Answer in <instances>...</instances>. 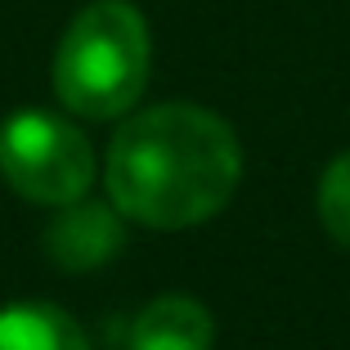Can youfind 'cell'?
<instances>
[{
    "label": "cell",
    "instance_id": "cell-1",
    "mask_svg": "<svg viewBox=\"0 0 350 350\" xmlns=\"http://www.w3.org/2000/svg\"><path fill=\"white\" fill-rule=\"evenodd\" d=\"M108 198L144 229H189L225 211L243 180V148L225 117L198 103H157L113 135Z\"/></svg>",
    "mask_w": 350,
    "mask_h": 350
},
{
    "label": "cell",
    "instance_id": "cell-2",
    "mask_svg": "<svg viewBox=\"0 0 350 350\" xmlns=\"http://www.w3.org/2000/svg\"><path fill=\"white\" fill-rule=\"evenodd\" d=\"M148 81V23L131 0H94L68 23L54 54V90L77 117L131 113Z\"/></svg>",
    "mask_w": 350,
    "mask_h": 350
},
{
    "label": "cell",
    "instance_id": "cell-3",
    "mask_svg": "<svg viewBox=\"0 0 350 350\" xmlns=\"http://www.w3.org/2000/svg\"><path fill=\"white\" fill-rule=\"evenodd\" d=\"M0 175L27 202L68 206L94 185V148L54 113H14L0 126Z\"/></svg>",
    "mask_w": 350,
    "mask_h": 350
},
{
    "label": "cell",
    "instance_id": "cell-4",
    "mask_svg": "<svg viewBox=\"0 0 350 350\" xmlns=\"http://www.w3.org/2000/svg\"><path fill=\"white\" fill-rule=\"evenodd\" d=\"M122 211L117 206H103V202H68L63 216L45 229V252L59 269H72V274H85V269L113 260L126 243V229H122Z\"/></svg>",
    "mask_w": 350,
    "mask_h": 350
},
{
    "label": "cell",
    "instance_id": "cell-5",
    "mask_svg": "<svg viewBox=\"0 0 350 350\" xmlns=\"http://www.w3.org/2000/svg\"><path fill=\"white\" fill-rule=\"evenodd\" d=\"M216 346V323L202 301L193 297H157L139 310L131 323V350H211Z\"/></svg>",
    "mask_w": 350,
    "mask_h": 350
},
{
    "label": "cell",
    "instance_id": "cell-6",
    "mask_svg": "<svg viewBox=\"0 0 350 350\" xmlns=\"http://www.w3.org/2000/svg\"><path fill=\"white\" fill-rule=\"evenodd\" d=\"M0 350H90L81 323L45 301L0 310Z\"/></svg>",
    "mask_w": 350,
    "mask_h": 350
},
{
    "label": "cell",
    "instance_id": "cell-7",
    "mask_svg": "<svg viewBox=\"0 0 350 350\" xmlns=\"http://www.w3.org/2000/svg\"><path fill=\"white\" fill-rule=\"evenodd\" d=\"M319 220L341 247H350V153L332 157L319 180Z\"/></svg>",
    "mask_w": 350,
    "mask_h": 350
}]
</instances>
